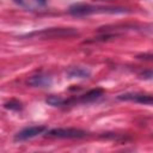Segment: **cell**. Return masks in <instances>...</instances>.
I'll return each instance as SVG.
<instances>
[{"instance_id":"1","label":"cell","mask_w":153,"mask_h":153,"mask_svg":"<svg viewBox=\"0 0 153 153\" xmlns=\"http://www.w3.org/2000/svg\"><path fill=\"white\" fill-rule=\"evenodd\" d=\"M129 8L122 6H102L90 4H74L68 8V13L75 17H84L91 14H126L130 13Z\"/></svg>"},{"instance_id":"2","label":"cell","mask_w":153,"mask_h":153,"mask_svg":"<svg viewBox=\"0 0 153 153\" xmlns=\"http://www.w3.org/2000/svg\"><path fill=\"white\" fill-rule=\"evenodd\" d=\"M79 35V32L73 29V27H49V29H43V30H37V31H32L30 33H26L22 37L25 38H65V37H73Z\"/></svg>"},{"instance_id":"3","label":"cell","mask_w":153,"mask_h":153,"mask_svg":"<svg viewBox=\"0 0 153 153\" xmlns=\"http://www.w3.org/2000/svg\"><path fill=\"white\" fill-rule=\"evenodd\" d=\"M48 137L56 139H81L87 135V133L79 128H53L45 131Z\"/></svg>"},{"instance_id":"4","label":"cell","mask_w":153,"mask_h":153,"mask_svg":"<svg viewBox=\"0 0 153 153\" xmlns=\"http://www.w3.org/2000/svg\"><path fill=\"white\" fill-rule=\"evenodd\" d=\"M48 129L45 126H31V127H26L22 130H19L16 135H14V141H27V140H31L43 133H45Z\"/></svg>"},{"instance_id":"5","label":"cell","mask_w":153,"mask_h":153,"mask_svg":"<svg viewBox=\"0 0 153 153\" xmlns=\"http://www.w3.org/2000/svg\"><path fill=\"white\" fill-rule=\"evenodd\" d=\"M104 94V90L100 87H96L92 88L90 91H87L86 93L79 96V98H72V99H67V104H73V103H82V104H87V103H93L96 100H98Z\"/></svg>"},{"instance_id":"6","label":"cell","mask_w":153,"mask_h":153,"mask_svg":"<svg viewBox=\"0 0 153 153\" xmlns=\"http://www.w3.org/2000/svg\"><path fill=\"white\" fill-rule=\"evenodd\" d=\"M118 100H126V102H135L139 104L145 105H153V96L139 93V92H127L117 96Z\"/></svg>"},{"instance_id":"7","label":"cell","mask_w":153,"mask_h":153,"mask_svg":"<svg viewBox=\"0 0 153 153\" xmlns=\"http://www.w3.org/2000/svg\"><path fill=\"white\" fill-rule=\"evenodd\" d=\"M27 85L31 87H39V88H47L50 87L53 84V78L49 74L44 73H38L35 75H31L27 79Z\"/></svg>"},{"instance_id":"8","label":"cell","mask_w":153,"mask_h":153,"mask_svg":"<svg viewBox=\"0 0 153 153\" xmlns=\"http://www.w3.org/2000/svg\"><path fill=\"white\" fill-rule=\"evenodd\" d=\"M13 2L18 5L19 7L26 11H31V12L39 11L44 8L47 5V0H13Z\"/></svg>"},{"instance_id":"9","label":"cell","mask_w":153,"mask_h":153,"mask_svg":"<svg viewBox=\"0 0 153 153\" xmlns=\"http://www.w3.org/2000/svg\"><path fill=\"white\" fill-rule=\"evenodd\" d=\"M66 75L69 79H86L91 76V71L82 66H72L67 68Z\"/></svg>"},{"instance_id":"10","label":"cell","mask_w":153,"mask_h":153,"mask_svg":"<svg viewBox=\"0 0 153 153\" xmlns=\"http://www.w3.org/2000/svg\"><path fill=\"white\" fill-rule=\"evenodd\" d=\"M45 103L51 106H63V105H67V99L61 96L50 94L45 98Z\"/></svg>"},{"instance_id":"11","label":"cell","mask_w":153,"mask_h":153,"mask_svg":"<svg viewBox=\"0 0 153 153\" xmlns=\"http://www.w3.org/2000/svg\"><path fill=\"white\" fill-rule=\"evenodd\" d=\"M4 108L7 109V110L19 111V110L23 109V105H22V103H20L19 100H17V99H12V100H10V102H6V103L4 104Z\"/></svg>"},{"instance_id":"12","label":"cell","mask_w":153,"mask_h":153,"mask_svg":"<svg viewBox=\"0 0 153 153\" xmlns=\"http://www.w3.org/2000/svg\"><path fill=\"white\" fill-rule=\"evenodd\" d=\"M140 79L143 80H153V69H145L139 74Z\"/></svg>"}]
</instances>
